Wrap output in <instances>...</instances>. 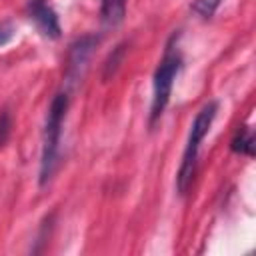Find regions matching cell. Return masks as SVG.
<instances>
[{"label":"cell","mask_w":256,"mask_h":256,"mask_svg":"<svg viewBox=\"0 0 256 256\" xmlns=\"http://www.w3.org/2000/svg\"><path fill=\"white\" fill-rule=\"evenodd\" d=\"M68 112V94L58 92L48 108L44 134H42V156H40V186H46L58 170L60 164V140L62 126Z\"/></svg>","instance_id":"cell-1"},{"label":"cell","mask_w":256,"mask_h":256,"mask_svg":"<svg viewBox=\"0 0 256 256\" xmlns=\"http://www.w3.org/2000/svg\"><path fill=\"white\" fill-rule=\"evenodd\" d=\"M216 114H218V102L212 100V102H208L200 108V112L196 114V118L190 126L188 140H186L184 154H182V162H180V168H178V174H176V190H178L180 196L188 194V190L194 182V176H196V170H198L200 144L206 138V134L210 132Z\"/></svg>","instance_id":"cell-2"},{"label":"cell","mask_w":256,"mask_h":256,"mask_svg":"<svg viewBox=\"0 0 256 256\" xmlns=\"http://www.w3.org/2000/svg\"><path fill=\"white\" fill-rule=\"evenodd\" d=\"M180 68H182V56L176 50V46L168 44L162 60L158 62L154 78H152V102H150V116H148L150 126H154L162 118V114L170 102L174 80H176Z\"/></svg>","instance_id":"cell-3"},{"label":"cell","mask_w":256,"mask_h":256,"mask_svg":"<svg viewBox=\"0 0 256 256\" xmlns=\"http://www.w3.org/2000/svg\"><path fill=\"white\" fill-rule=\"evenodd\" d=\"M98 42H100V38L94 34H86V36L78 38L76 42H72L70 52H68V64H66V80L70 84H76L84 76Z\"/></svg>","instance_id":"cell-4"},{"label":"cell","mask_w":256,"mask_h":256,"mask_svg":"<svg viewBox=\"0 0 256 256\" xmlns=\"http://www.w3.org/2000/svg\"><path fill=\"white\" fill-rule=\"evenodd\" d=\"M28 14L34 20L36 28L46 36V38H58L60 36V20L56 12L44 2V0H30L28 4Z\"/></svg>","instance_id":"cell-5"},{"label":"cell","mask_w":256,"mask_h":256,"mask_svg":"<svg viewBox=\"0 0 256 256\" xmlns=\"http://www.w3.org/2000/svg\"><path fill=\"white\" fill-rule=\"evenodd\" d=\"M126 2H128V0H102L100 16H102L104 26L114 28V26H118V24L124 20V14H126Z\"/></svg>","instance_id":"cell-6"},{"label":"cell","mask_w":256,"mask_h":256,"mask_svg":"<svg viewBox=\"0 0 256 256\" xmlns=\"http://www.w3.org/2000/svg\"><path fill=\"white\" fill-rule=\"evenodd\" d=\"M230 150L242 156H254V134L248 126L238 128V132L230 142Z\"/></svg>","instance_id":"cell-7"},{"label":"cell","mask_w":256,"mask_h":256,"mask_svg":"<svg viewBox=\"0 0 256 256\" xmlns=\"http://www.w3.org/2000/svg\"><path fill=\"white\" fill-rule=\"evenodd\" d=\"M124 52H126V44H118V46L110 52V56H108L106 62H104V74H102L104 80H108V78H112V76L116 74V70L120 68V64H122V60H124Z\"/></svg>","instance_id":"cell-8"},{"label":"cell","mask_w":256,"mask_h":256,"mask_svg":"<svg viewBox=\"0 0 256 256\" xmlns=\"http://www.w3.org/2000/svg\"><path fill=\"white\" fill-rule=\"evenodd\" d=\"M220 4H222V0H194V2H192V10H194V14H198L200 18L210 20V18L216 14V10L220 8Z\"/></svg>","instance_id":"cell-9"},{"label":"cell","mask_w":256,"mask_h":256,"mask_svg":"<svg viewBox=\"0 0 256 256\" xmlns=\"http://www.w3.org/2000/svg\"><path fill=\"white\" fill-rule=\"evenodd\" d=\"M12 134V114L8 108H2L0 110V148L8 142Z\"/></svg>","instance_id":"cell-10"},{"label":"cell","mask_w":256,"mask_h":256,"mask_svg":"<svg viewBox=\"0 0 256 256\" xmlns=\"http://www.w3.org/2000/svg\"><path fill=\"white\" fill-rule=\"evenodd\" d=\"M16 36V28L12 22H0V48L6 46L8 42H12Z\"/></svg>","instance_id":"cell-11"}]
</instances>
